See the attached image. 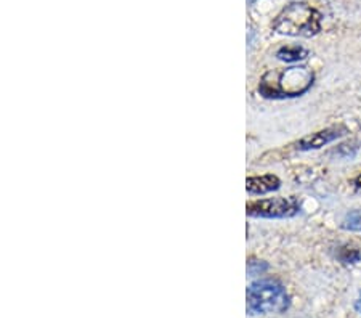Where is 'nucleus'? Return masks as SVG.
I'll use <instances>...</instances> for the list:
<instances>
[{
	"label": "nucleus",
	"instance_id": "obj_6",
	"mask_svg": "<svg viewBox=\"0 0 361 318\" xmlns=\"http://www.w3.org/2000/svg\"><path fill=\"white\" fill-rule=\"evenodd\" d=\"M279 188V178L276 176L249 177L246 181V190L250 195H264Z\"/></svg>",
	"mask_w": 361,
	"mask_h": 318
},
{
	"label": "nucleus",
	"instance_id": "obj_8",
	"mask_svg": "<svg viewBox=\"0 0 361 318\" xmlns=\"http://www.w3.org/2000/svg\"><path fill=\"white\" fill-rule=\"evenodd\" d=\"M342 228L350 231H361V209L348 212L342 221Z\"/></svg>",
	"mask_w": 361,
	"mask_h": 318
},
{
	"label": "nucleus",
	"instance_id": "obj_11",
	"mask_svg": "<svg viewBox=\"0 0 361 318\" xmlns=\"http://www.w3.org/2000/svg\"><path fill=\"white\" fill-rule=\"evenodd\" d=\"M355 185H357V187L361 190V173H360L357 178H355Z\"/></svg>",
	"mask_w": 361,
	"mask_h": 318
},
{
	"label": "nucleus",
	"instance_id": "obj_2",
	"mask_svg": "<svg viewBox=\"0 0 361 318\" xmlns=\"http://www.w3.org/2000/svg\"><path fill=\"white\" fill-rule=\"evenodd\" d=\"M273 29L293 37H313L322 31V13L305 2H294L279 11Z\"/></svg>",
	"mask_w": 361,
	"mask_h": 318
},
{
	"label": "nucleus",
	"instance_id": "obj_3",
	"mask_svg": "<svg viewBox=\"0 0 361 318\" xmlns=\"http://www.w3.org/2000/svg\"><path fill=\"white\" fill-rule=\"evenodd\" d=\"M247 312L250 315L283 314L289 307V294L276 280H259L247 288Z\"/></svg>",
	"mask_w": 361,
	"mask_h": 318
},
{
	"label": "nucleus",
	"instance_id": "obj_4",
	"mask_svg": "<svg viewBox=\"0 0 361 318\" xmlns=\"http://www.w3.org/2000/svg\"><path fill=\"white\" fill-rule=\"evenodd\" d=\"M246 211L252 217H267V219H284L293 217L300 211V202L297 198H269L250 201L246 206Z\"/></svg>",
	"mask_w": 361,
	"mask_h": 318
},
{
	"label": "nucleus",
	"instance_id": "obj_10",
	"mask_svg": "<svg viewBox=\"0 0 361 318\" xmlns=\"http://www.w3.org/2000/svg\"><path fill=\"white\" fill-rule=\"evenodd\" d=\"M267 269H269V265H267L265 262H262V260L250 259L247 262V271L250 275H260V274H264Z\"/></svg>",
	"mask_w": 361,
	"mask_h": 318
},
{
	"label": "nucleus",
	"instance_id": "obj_7",
	"mask_svg": "<svg viewBox=\"0 0 361 318\" xmlns=\"http://www.w3.org/2000/svg\"><path fill=\"white\" fill-rule=\"evenodd\" d=\"M276 56L278 60H283L286 63H294V61L305 60L308 56V50L302 47H281L276 51Z\"/></svg>",
	"mask_w": 361,
	"mask_h": 318
},
{
	"label": "nucleus",
	"instance_id": "obj_9",
	"mask_svg": "<svg viewBox=\"0 0 361 318\" xmlns=\"http://www.w3.org/2000/svg\"><path fill=\"white\" fill-rule=\"evenodd\" d=\"M339 259L343 264L358 262V260L361 259V252L358 250H353V247H342L339 252Z\"/></svg>",
	"mask_w": 361,
	"mask_h": 318
},
{
	"label": "nucleus",
	"instance_id": "obj_5",
	"mask_svg": "<svg viewBox=\"0 0 361 318\" xmlns=\"http://www.w3.org/2000/svg\"><path fill=\"white\" fill-rule=\"evenodd\" d=\"M347 132L348 130L343 126L329 127V129L319 130V132H315V134L304 137L302 140H299V143H297V148L302 149V152H307V149H318L324 147V145L334 142L336 138L345 135Z\"/></svg>",
	"mask_w": 361,
	"mask_h": 318
},
{
	"label": "nucleus",
	"instance_id": "obj_1",
	"mask_svg": "<svg viewBox=\"0 0 361 318\" xmlns=\"http://www.w3.org/2000/svg\"><path fill=\"white\" fill-rule=\"evenodd\" d=\"M315 74L305 66H294L278 73L265 74L260 82V94L267 98L300 97L310 89Z\"/></svg>",
	"mask_w": 361,
	"mask_h": 318
}]
</instances>
